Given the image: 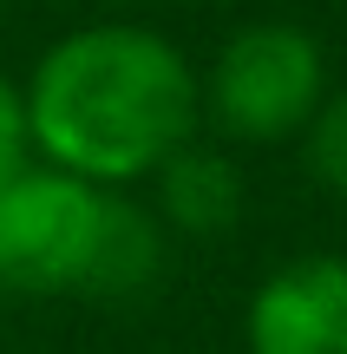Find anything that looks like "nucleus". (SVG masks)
Instances as JSON below:
<instances>
[{
  "instance_id": "obj_1",
  "label": "nucleus",
  "mask_w": 347,
  "mask_h": 354,
  "mask_svg": "<svg viewBox=\"0 0 347 354\" xmlns=\"http://www.w3.org/2000/svg\"><path fill=\"white\" fill-rule=\"evenodd\" d=\"M26 99L33 158L99 190L157 177L204 125V86L177 39L138 20H99L39 53Z\"/></svg>"
},
{
  "instance_id": "obj_2",
  "label": "nucleus",
  "mask_w": 347,
  "mask_h": 354,
  "mask_svg": "<svg viewBox=\"0 0 347 354\" xmlns=\"http://www.w3.org/2000/svg\"><path fill=\"white\" fill-rule=\"evenodd\" d=\"M157 276V223L52 165H26L0 184V289L20 295H125Z\"/></svg>"
},
{
  "instance_id": "obj_3",
  "label": "nucleus",
  "mask_w": 347,
  "mask_h": 354,
  "mask_svg": "<svg viewBox=\"0 0 347 354\" xmlns=\"http://www.w3.org/2000/svg\"><path fill=\"white\" fill-rule=\"evenodd\" d=\"M204 86V118L236 145H275L308 131V118L328 99L321 39L288 20H256L223 39Z\"/></svg>"
},
{
  "instance_id": "obj_4",
  "label": "nucleus",
  "mask_w": 347,
  "mask_h": 354,
  "mask_svg": "<svg viewBox=\"0 0 347 354\" xmlns=\"http://www.w3.org/2000/svg\"><path fill=\"white\" fill-rule=\"evenodd\" d=\"M249 354H347V256L282 263L243 315Z\"/></svg>"
},
{
  "instance_id": "obj_5",
  "label": "nucleus",
  "mask_w": 347,
  "mask_h": 354,
  "mask_svg": "<svg viewBox=\"0 0 347 354\" xmlns=\"http://www.w3.org/2000/svg\"><path fill=\"white\" fill-rule=\"evenodd\" d=\"M157 210H164L170 230L184 236H223V230L243 216V177L223 151L210 145H184L164 171H157Z\"/></svg>"
},
{
  "instance_id": "obj_6",
  "label": "nucleus",
  "mask_w": 347,
  "mask_h": 354,
  "mask_svg": "<svg viewBox=\"0 0 347 354\" xmlns=\"http://www.w3.org/2000/svg\"><path fill=\"white\" fill-rule=\"evenodd\" d=\"M301 138H308V171L321 177L335 197H347V86L321 99V112L308 118Z\"/></svg>"
},
{
  "instance_id": "obj_7",
  "label": "nucleus",
  "mask_w": 347,
  "mask_h": 354,
  "mask_svg": "<svg viewBox=\"0 0 347 354\" xmlns=\"http://www.w3.org/2000/svg\"><path fill=\"white\" fill-rule=\"evenodd\" d=\"M26 165H33V138H26V99H20V86L0 73V184H7L13 171H26Z\"/></svg>"
},
{
  "instance_id": "obj_8",
  "label": "nucleus",
  "mask_w": 347,
  "mask_h": 354,
  "mask_svg": "<svg viewBox=\"0 0 347 354\" xmlns=\"http://www.w3.org/2000/svg\"><path fill=\"white\" fill-rule=\"evenodd\" d=\"M105 7H138V0H105Z\"/></svg>"
}]
</instances>
